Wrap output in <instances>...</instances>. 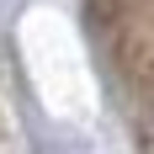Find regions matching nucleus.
I'll use <instances>...</instances> for the list:
<instances>
[{
    "label": "nucleus",
    "instance_id": "1",
    "mask_svg": "<svg viewBox=\"0 0 154 154\" xmlns=\"http://www.w3.org/2000/svg\"><path fill=\"white\" fill-rule=\"evenodd\" d=\"M112 27H117V53L133 80V106H138L143 138L154 149V0H106Z\"/></svg>",
    "mask_w": 154,
    "mask_h": 154
}]
</instances>
